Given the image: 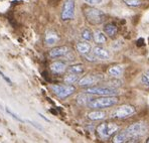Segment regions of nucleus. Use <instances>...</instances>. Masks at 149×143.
<instances>
[{
    "instance_id": "f257e3e1",
    "label": "nucleus",
    "mask_w": 149,
    "mask_h": 143,
    "mask_svg": "<svg viewBox=\"0 0 149 143\" xmlns=\"http://www.w3.org/2000/svg\"><path fill=\"white\" fill-rule=\"evenodd\" d=\"M118 98L115 96H102L100 98L91 99L87 106L92 109H104V108L113 107L117 105Z\"/></svg>"
},
{
    "instance_id": "f03ea898",
    "label": "nucleus",
    "mask_w": 149,
    "mask_h": 143,
    "mask_svg": "<svg viewBox=\"0 0 149 143\" xmlns=\"http://www.w3.org/2000/svg\"><path fill=\"white\" fill-rule=\"evenodd\" d=\"M84 14L88 22L93 24V25L101 24L105 19V14L102 10H99L94 7H90V6L84 8Z\"/></svg>"
},
{
    "instance_id": "7ed1b4c3",
    "label": "nucleus",
    "mask_w": 149,
    "mask_h": 143,
    "mask_svg": "<svg viewBox=\"0 0 149 143\" xmlns=\"http://www.w3.org/2000/svg\"><path fill=\"white\" fill-rule=\"evenodd\" d=\"M148 130V126L143 122H137L134 123V124L130 125L128 128L126 129L127 133H128L129 137V142L135 141V140H138V138L143 136L144 134H146V132Z\"/></svg>"
},
{
    "instance_id": "20e7f679",
    "label": "nucleus",
    "mask_w": 149,
    "mask_h": 143,
    "mask_svg": "<svg viewBox=\"0 0 149 143\" xmlns=\"http://www.w3.org/2000/svg\"><path fill=\"white\" fill-rule=\"evenodd\" d=\"M119 130V126L115 123H109L104 122L101 123L99 126L97 127V133L99 137L103 140H107L113 136L114 134Z\"/></svg>"
},
{
    "instance_id": "39448f33",
    "label": "nucleus",
    "mask_w": 149,
    "mask_h": 143,
    "mask_svg": "<svg viewBox=\"0 0 149 143\" xmlns=\"http://www.w3.org/2000/svg\"><path fill=\"white\" fill-rule=\"evenodd\" d=\"M135 112H136V109H135L134 106L129 104H124L117 107L112 112L111 118H113V119H123V118H127L129 116L133 115Z\"/></svg>"
},
{
    "instance_id": "423d86ee",
    "label": "nucleus",
    "mask_w": 149,
    "mask_h": 143,
    "mask_svg": "<svg viewBox=\"0 0 149 143\" xmlns=\"http://www.w3.org/2000/svg\"><path fill=\"white\" fill-rule=\"evenodd\" d=\"M52 91L56 97L61 99H65L69 96L73 95L76 91V88L73 85H52L50 87Z\"/></svg>"
},
{
    "instance_id": "0eeeda50",
    "label": "nucleus",
    "mask_w": 149,
    "mask_h": 143,
    "mask_svg": "<svg viewBox=\"0 0 149 143\" xmlns=\"http://www.w3.org/2000/svg\"><path fill=\"white\" fill-rule=\"evenodd\" d=\"M85 94H93V95L99 96H115L118 94V91L116 89H113L111 87H88L85 89Z\"/></svg>"
},
{
    "instance_id": "6e6552de",
    "label": "nucleus",
    "mask_w": 149,
    "mask_h": 143,
    "mask_svg": "<svg viewBox=\"0 0 149 143\" xmlns=\"http://www.w3.org/2000/svg\"><path fill=\"white\" fill-rule=\"evenodd\" d=\"M74 16V0H65V4L63 6L62 10V17L63 20H70L73 19Z\"/></svg>"
},
{
    "instance_id": "1a4fd4ad",
    "label": "nucleus",
    "mask_w": 149,
    "mask_h": 143,
    "mask_svg": "<svg viewBox=\"0 0 149 143\" xmlns=\"http://www.w3.org/2000/svg\"><path fill=\"white\" fill-rule=\"evenodd\" d=\"M101 79H102V76H92V75H90V76H86L84 78L80 79L78 84L81 87H85V88L92 87V86L99 83Z\"/></svg>"
},
{
    "instance_id": "9d476101",
    "label": "nucleus",
    "mask_w": 149,
    "mask_h": 143,
    "mask_svg": "<svg viewBox=\"0 0 149 143\" xmlns=\"http://www.w3.org/2000/svg\"><path fill=\"white\" fill-rule=\"evenodd\" d=\"M69 52H70V48L65 47V45H63V47H56L52 48L49 52V56L52 59H56V58H62V57L67 56Z\"/></svg>"
},
{
    "instance_id": "9b49d317",
    "label": "nucleus",
    "mask_w": 149,
    "mask_h": 143,
    "mask_svg": "<svg viewBox=\"0 0 149 143\" xmlns=\"http://www.w3.org/2000/svg\"><path fill=\"white\" fill-rule=\"evenodd\" d=\"M92 54L99 60H108L110 58V54L107 50H105L102 47H94Z\"/></svg>"
},
{
    "instance_id": "f8f14e48",
    "label": "nucleus",
    "mask_w": 149,
    "mask_h": 143,
    "mask_svg": "<svg viewBox=\"0 0 149 143\" xmlns=\"http://www.w3.org/2000/svg\"><path fill=\"white\" fill-rule=\"evenodd\" d=\"M106 112L101 111V109H97L95 111H92L88 114V118L92 121H99V120H103L107 117Z\"/></svg>"
},
{
    "instance_id": "ddd939ff",
    "label": "nucleus",
    "mask_w": 149,
    "mask_h": 143,
    "mask_svg": "<svg viewBox=\"0 0 149 143\" xmlns=\"http://www.w3.org/2000/svg\"><path fill=\"white\" fill-rule=\"evenodd\" d=\"M76 47H77V50H78L81 54H83V56L90 54V52H91V50H92L91 45H90V43H88L86 40L78 43H77V45H76Z\"/></svg>"
},
{
    "instance_id": "4468645a",
    "label": "nucleus",
    "mask_w": 149,
    "mask_h": 143,
    "mask_svg": "<svg viewBox=\"0 0 149 143\" xmlns=\"http://www.w3.org/2000/svg\"><path fill=\"white\" fill-rule=\"evenodd\" d=\"M129 139H130V137H129L128 133H127L126 130H124L115 134L112 141L114 143H123V142H129Z\"/></svg>"
},
{
    "instance_id": "2eb2a0df",
    "label": "nucleus",
    "mask_w": 149,
    "mask_h": 143,
    "mask_svg": "<svg viewBox=\"0 0 149 143\" xmlns=\"http://www.w3.org/2000/svg\"><path fill=\"white\" fill-rule=\"evenodd\" d=\"M65 69H67V66L63 61H54L50 65V70L54 74H62L65 71Z\"/></svg>"
},
{
    "instance_id": "dca6fc26",
    "label": "nucleus",
    "mask_w": 149,
    "mask_h": 143,
    "mask_svg": "<svg viewBox=\"0 0 149 143\" xmlns=\"http://www.w3.org/2000/svg\"><path fill=\"white\" fill-rule=\"evenodd\" d=\"M104 32L106 33V36H108L109 37H114L116 36L118 32V27L115 25L114 23H107L104 26Z\"/></svg>"
},
{
    "instance_id": "f3484780",
    "label": "nucleus",
    "mask_w": 149,
    "mask_h": 143,
    "mask_svg": "<svg viewBox=\"0 0 149 143\" xmlns=\"http://www.w3.org/2000/svg\"><path fill=\"white\" fill-rule=\"evenodd\" d=\"M58 40V36L54 31H49L47 32L45 37V43L47 45H54Z\"/></svg>"
},
{
    "instance_id": "a211bd4d",
    "label": "nucleus",
    "mask_w": 149,
    "mask_h": 143,
    "mask_svg": "<svg viewBox=\"0 0 149 143\" xmlns=\"http://www.w3.org/2000/svg\"><path fill=\"white\" fill-rule=\"evenodd\" d=\"M93 38L95 40L96 43L98 45H104V43H107V37L103 32H101L100 30H97L93 33Z\"/></svg>"
},
{
    "instance_id": "6ab92c4d",
    "label": "nucleus",
    "mask_w": 149,
    "mask_h": 143,
    "mask_svg": "<svg viewBox=\"0 0 149 143\" xmlns=\"http://www.w3.org/2000/svg\"><path fill=\"white\" fill-rule=\"evenodd\" d=\"M108 74L112 77H120L123 74V68L121 66H112L108 69Z\"/></svg>"
},
{
    "instance_id": "aec40b11",
    "label": "nucleus",
    "mask_w": 149,
    "mask_h": 143,
    "mask_svg": "<svg viewBox=\"0 0 149 143\" xmlns=\"http://www.w3.org/2000/svg\"><path fill=\"white\" fill-rule=\"evenodd\" d=\"M79 75L78 74H73V73H70L69 75H67V76L65 77V79H63V82L65 84H68V85H73V84L79 82Z\"/></svg>"
},
{
    "instance_id": "412c9836",
    "label": "nucleus",
    "mask_w": 149,
    "mask_h": 143,
    "mask_svg": "<svg viewBox=\"0 0 149 143\" xmlns=\"http://www.w3.org/2000/svg\"><path fill=\"white\" fill-rule=\"evenodd\" d=\"M68 71L69 73H73V74H82V73H84L85 71V68L83 65H81V63H78V65H74V66H71V67H69V69H68Z\"/></svg>"
},
{
    "instance_id": "4be33fe9",
    "label": "nucleus",
    "mask_w": 149,
    "mask_h": 143,
    "mask_svg": "<svg viewBox=\"0 0 149 143\" xmlns=\"http://www.w3.org/2000/svg\"><path fill=\"white\" fill-rule=\"evenodd\" d=\"M81 36H82V38L84 40L89 41L93 38V33H92V31L90 29H84L82 31V33H81Z\"/></svg>"
},
{
    "instance_id": "5701e85b",
    "label": "nucleus",
    "mask_w": 149,
    "mask_h": 143,
    "mask_svg": "<svg viewBox=\"0 0 149 143\" xmlns=\"http://www.w3.org/2000/svg\"><path fill=\"white\" fill-rule=\"evenodd\" d=\"M91 100L90 98H88V97L85 95H80L78 97V99H77V101H78V103L79 104H81V105H87L88 104V102Z\"/></svg>"
},
{
    "instance_id": "b1692460",
    "label": "nucleus",
    "mask_w": 149,
    "mask_h": 143,
    "mask_svg": "<svg viewBox=\"0 0 149 143\" xmlns=\"http://www.w3.org/2000/svg\"><path fill=\"white\" fill-rule=\"evenodd\" d=\"M141 82L143 84H145V85H148L149 86V71L145 72L142 74L141 76Z\"/></svg>"
},
{
    "instance_id": "393cba45",
    "label": "nucleus",
    "mask_w": 149,
    "mask_h": 143,
    "mask_svg": "<svg viewBox=\"0 0 149 143\" xmlns=\"http://www.w3.org/2000/svg\"><path fill=\"white\" fill-rule=\"evenodd\" d=\"M123 1L129 6H138V5H140L139 0H123Z\"/></svg>"
},
{
    "instance_id": "a878e982",
    "label": "nucleus",
    "mask_w": 149,
    "mask_h": 143,
    "mask_svg": "<svg viewBox=\"0 0 149 143\" xmlns=\"http://www.w3.org/2000/svg\"><path fill=\"white\" fill-rule=\"evenodd\" d=\"M6 112H7V113L9 114L10 116H12V118H14V119H16L17 121H19V122H24V121H23L22 119H21V118L19 117L18 115H16V114H14L12 111H10V110L8 109V108H7V109H6Z\"/></svg>"
},
{
    "instance_id": "bb28decb",
    "label": "nucleus",
    "mask_w": 149,
    "mask_h": 143,
    "mask_svg": "<svg viewBox=\"0 0 149 143\" xmlns=\"http://www.w3.org/2000/svg\"><path fill=\"white\" fill-rule=\"evenodd\" d=\"M84 1L90 5H96V4H100L102 0H84Z\"/></svg>"
},
{
    "instance_id": "cd10ccee",
    "label": "nucleus",
    "mask_w": 149,
    "mask_h": 143,
    "mask_svg": "<svg viewBox=\"0 0 149 143\" xmlns=\"http://www.w3.org/2000/svg\"><path fill=\"white\" fill-rule=\"evenodd\" d=\"M0 76H1L2 78H3L4 80L6 81V82H7L8 84H9V85H11V84H12V82H11V81H10V79H9V78H7V77H6L5 75H4V74H3V73H2V72H0Z\"/></svg>"
},
{
    "instance_id": "c85d7f7f",
    "label": "nucleus",
    "mask_w": 149,
    "mask_h": 143,
    "mask_svg": "<svg viewBox=\"0 0 149 143\" xmlns=\"http://www.w3.org/2000/svg\"><path fill=\"white\" fill-rule=\"evenodd\" d=\"M27 122H28V123H30V124H31L32 126H34V127H36V128L39 129V130H42V127H41V126H39V125H37L36 122H32V121H30V120H28Z\"/></svg>"
},
{
    "instance_id": "c756f323",
    "label": "nucleus",
    "mask_w": 149,
    "mask_h": 143,
    "mask_svg": "<svg viewBox=\"0 0 149 143\" xmlns=\"http://www.w3.org/2000/svg\"><path fill=\"white\" fill-rule=\"evenodd\" d=\"M39 116H40V117H41V118H43V119H45V121H47V122H49V119H47V118H45V116H43V115H42V114H40V113H39Z\"/></svg>"
},
{
    "instance_id": "7c9ffc66",
    "label": "nucleus",
    "mask_w": 149,
    "mask_h": 143,
    "mask_svg": "<svg viewBox=\"0 0 149 143\" xmlns=\"http://www.w3.org/2000/svg\"><path fill=\"white\" fill-rule=\"evenodd\" d=\"M146 142H147V143H149V137H148V139L146 140Z\"/></svg>"
}]
</instances>
